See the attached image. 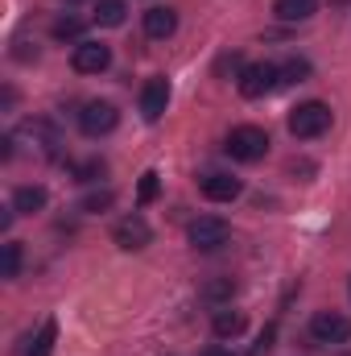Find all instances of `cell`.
<instances>
[{
  "label": "cell",
  "instance_id": "cell-1",
  "mask_svg": "<svg viewBox=\"0 0 351 356\" xmlns=\"http://www.w3.org/2000/svg\"><path fill=\"white\" fill-rule=\"evenodd\" d=\"M289 133L298 137V141H314V137H323L327 129H331V108L323 104V99H306V104H298L293 112H289Z\"/></svg>",
  "mask_w": 351,
  "mask_h": 356
},
{
  "label": "cell",
  "instance_id": "cell-2",
  "mask_svg": "<svg viewBox=\"0 0 351 356\" xmlns=\"http://www.w3.org/2000/svg\"><path fill=\"white\" fill-rule=\"evenodd\" d=\"M236 162H261L264 154H268V133L257 129V124H240V129H232L228 133V145H223Z\"/></svg>",
  "mask_w": 351,
  "mask_h": 356
},
{
  "label": "cell",
  "instance_id": "cell-3",
  "mask_svg": "<svg viewBox=\"0 0 351 356\" xmlns=\"http://www.w3.org/2000/svg\"><path fill=\"white\" fill-rule=\"evenodd\" d=\"M236 88H240L244 99H261V95H268L273 88H281V67H273V63H248V67L240 71Z\"/></svg>",
  "mask_w": 351,
  "mask_h": 356
},
{
  "label": "cell",
  "instance_id": "cell-4",
  "mask_svg": "<svg viewBox=\"0 0 351 356\" xmlns=\"http://www.w3.org/2000/svg\"><path fill=\"white\" fill-rule=\"evenodd\" d=\"M190 245L194 249H203V253H211V249H223L228 241H232V228H228V220H219V216H198L194 224H190Z\"/></svg>",
  "mask_w": 351,
  "mask_h": 356
},
{
  "label": "cell",
  "instance_id": "cell-5",
  "mask_svg": "<svg viewBox=\"0 0 351 356\" xmlns=\"http://www.w3.org/2000/svg\"><path fill=\"white\" fill-rule=\"evenodd\" d=\"M112 241H116L124 253H137V249H145V245L153 241V228H149V220H145L141 211H132V216H124V220L112 228Z\"/></svg>",
  "mask_w": 351,
  "mask_h": 356
},
{
  "label": "cell",
  "instance_id": "cell-6",
  "mask_svg": "<svg viewBox=\"0 0 351 356\" xmlns=\"http://www.w3.org/2000/svg\"><path fill=\"white\" fill-rule=\"evenodd\" d=\"M310 336H314L318 344H348L351 340V319L339 315V311H318V315L310 319Z\"/></svg>",
  "mask_w": 351,
  "mask_h": 356
},
{
  "label": "cell",
  "instance_id": "cell-7",
  "mask_svg": "<svg viewBox=\"0 0 351 356\" xmlns=\"http://www.w3.org/2000/svg\"><path fill=\"white\" fill-rule=\"evenodd\" d=\"M120 124V112H116V104H108V99H91L87 108L79 112V129L87 133V137H103V133H112Z\"/></svg>",
  "mask_w": 351,
  "mask_h": 356
},
{
  "label": "cell",
  "instance_id": "cell-8",
  "mask_svg": "<svg viewBox=\"0 0 351 356\" xmlns=\"http://www.w3.org/2000/svg\"><path fill=\"white\" fill-rule=\"evenodd\" d=\"M166 108H170V79H166V75H153V79L141 88V116H145L149 124H157V120L166 116Z\"/></svg>",
  "mask_w": 351,
  "mask_h": 356
},
{
  "label": "cell",
  "instance_id": "cell-9",
  "mask_svg": "<svg viewBox=\"0 0 351 356\" xmlns=\"http://www.w3.org/2000/svg\"><path fill=\"white\" fill-rule=\"evenodd\" d=\"M108 63H112V50L103 42H79L71 54V67L79 75H99V71H108Z\"/></svg>",
  "mask_w": 351,
  "mask_h": 356
},
{
  "label": "cell",
  "instance_id": "cell-10",
  "mask_svg": "<svg viewBox=\"0 0 351 356\" xmlns=\"http://www.w3.org/2000/svg\"><path fill=\"white\" fill-rule=\"evenodd\" d=\"M240 191H244V182L232 178V175H207L203 178V195L211 203H232V199H240Z\"/></svg>",
  "mask_w": 351,
  "mask_h": 356
},
{
  "label": "cell",
  "instance_id": "cell-11",
  "mask_svg": "<svg viewBox=\"0 0 351 356\" xmlns=\"http://www.w3.org/2000/svg\"><path fill=\"white\" fill-rule=\"evenodd\" d=\"M174 29H178V13L174 8H149L145 13V33L153 38V42H166V38H174Z\"/></svg>",
  "mask_w": 351,
  "mask_h": 356
},
{
  "label": "cell",
  "instance_id": "cell-12",
  "mask_svg": "<svg viewBox=\"0 0 351 356\" xmlns=\"http://www.w3.org/2000/svg\"><path fill=\"white\" fill-rule=\"evenodd\" d=\"M46 207V186H17L12 191V211L17 216H33V211H42Z\"/></svg>",
  "mask_w": 351,
  "mask_h": 356
},
{
  "label": "cell",
  "instance_id": "cell-13",
  "mask_svg": "<svg viewBox=\"0 0 351 356\" xmlns=\"http://www.w3.org/2000/svg\"><path fill=\"white\" fill-rule=\"evenodd\" d=\"M273 13H277V21H285V25H293V21H310V17L318 13V0H277Z\"/></svg>",
  "mask_w": 351,
  "mask_h": 356
},
{
  "label": "cell",
  "instance_id": "cell-14",
  "mask_svg": "<svg viewBox=\"0 0 351 356\" xmlns=\"http://www.w3.org/2000/svg\"><path fill=\"white\" fill-rule=\"evenodd\" d=\"M244 327H248L244 311H215V319H211V332H215L219 340H236Z\"/></svg>",
  "mask_w": 351,
  "mask_h": 356
},
{
  "label": "cell",
  "instance_id": "cell-15",
  "mask_svg": "<svg viewBox=\"0 0 351 356\" xmlns=\"http://www.w3.org/2000/svg\"><path fill=\"white\" fill-rule=\"evenodd\" d=\"M54 340H58V319H46L37 327V336L29 340V353L25 356H54Z\"/></svg>",
  "mask_w": 351,
  "mask_h": 356
},
{
  "label": "cell",
  "instance_id": "cell-16",
  "mask_svg": "<svg viewBox=\"0 0 351 356\" xmlns=\"http://www.w3.org/2000/svg\"><path fill=\"white\" fill-rule=\"evenodd\" d=\"M124 17H128V4L124 0H99L95 4V25L116 29V25H124Z\"/></svg>",
  "mask_w": 351,
  "mask_h": 356
},
{
  "label": "cell",
  "instance_id": "cell-17",
  "mask_svg": "<svg viewBox=\"0 0 351 356\" xmlns=\"http://www.w3.org/2000/svg\"><path fill=\"white\" fill-rule=\"evenodd\" d=\"M17 273H21V245L8 241V245L0 249V277H17Z\"/></svg>",
  "mask_w": 351,
  "mask_h": 356
},
{
  "label": "cell",
  "instance_id": "cell-18",
  "mask_svg": "<svg viewBox=\"0 0 351 356\" xmlns=\"http://www.w3.org/2000/svg\"><path fill=\"white\" fill-rule=\"evenodd\" d=\"M157 178H162L157 170H145V175H141V186H137V203H141V207H149V203L157 199V191H162Z\"/></svg>",
  "mask_w": 351,
  "mask_h": 356
},
{
  "label": "cell",
  "instance_id": "cell-19",
  "mask_svg": "<svg viewBox=\"0 0 351 356\" xmlns=\"http://www.w3.org/2000/svg\"><path fill=\"white\" fill-rule=\"evenodd\" d=\"M50 33H54L58 42H71V38H83V21H79V17H58Z\"/></svg>",
  "mask_w": 351,
  "mask_h": 356
},
{
  "label": "cell",
  "instance_id": "cell-20",
  "mask_svg": "<svg viewBox=\"0 0 351 356\" xmlns=\"http://www.w3.org/2000/svg\"><path fill=\"white\" fill-rule=\"evenodd\" d=\"M306 75H310V63H306V58L281 63V83H306Z\"/></svg>",
  "mask_w": 351,
  "mask_h": 356
},
{
  "label": "cell",
  "instance_id": "cell-21",
  "mask_svg": "<svg viewBox=\"0 0 351 356\" xmlns=\"http://www.w3.org/2000/svg\"><path fill=\"white\" fill-rule=\"evenodd\" d=\"M83 211H108L112 207V191H95V195H87L83 203H79Z\"/></svg>",
  "mask_w": 351,
  "mask_h": 356
},
{
  "label": "cell",
  "instance_id": "cell-22",
  "mask_svg": "<svg viewBox=\"0 0 351 356\" xmlns=\"http://www.w3.org/2000/svg\"><path fill=\"white\" fill-rule=\"evenodd\" d=\"M273 340H277V327L268 323L261 336H257V344H252V353H248V356H268V353H273Z\"/></svg>",
  "mask_w": 351,
  "mask_h": 356
},
{
  "label": "cell",
  "instance_id": "cell-23",
  "mask_svg": "<svg viewBox=\"0 0 351 356\" xmlns=\"http://www.w3.org/2000/svg\"><path fill=\"white\" fill-rule=\"evenodd\" d=\"M99 175H103V162H99V158H91V162H83V166H75V178H79V182H95Z\"/></svg>",
  "mask_w": 351,
  "mask_h": 356
},
{
  "label": "cell",
  "instance_id": "cell-24",
  "mask_svg": "<svg viewBox=\"0 0 351 356\" xmlns=\"http://www.w3.org/2000/svg\"><path fill=\"white\" fill-rule=\"evenodd\" d=\"M232 290H236V286H232V282H211V286H207V290H203V294H207V298H215V302H219V298H232Z\"/></svg>",
  "mask_w": 351,
  "mask_h": 356
},
{
  "label": "cell",
  "instance_id": "cell-25",
  "mask_svg": "<svg viewBox=\"0 0 351 356\" xmlns=\"http://www.w3.org/2000/svg\"><path fill=\"white\" fill-rule=\"evenodd\" d=\"M236 67H240V54H223V58L215 63V71H219V75H223V71H236ZM240 71H244V67H240Z\"/></svg>",
  "mask_w": 351,
  "mask_h": 356
},
{
  "label": "cell",
  "instance_id": "cell-26",
  "mask_svg": "<svg viewBox=\"0 0 351 356\" xmlns=\"http://www.w3.org/2000/svg\"><path fill=\"white\" fill-rule=\"evenodd\" d=\"M203 356H236V353H228V348H219V344H211V348H203Z\"/></svg>",
  "mask_w": 351,
  "mask_h": 356
}]
</instances>
